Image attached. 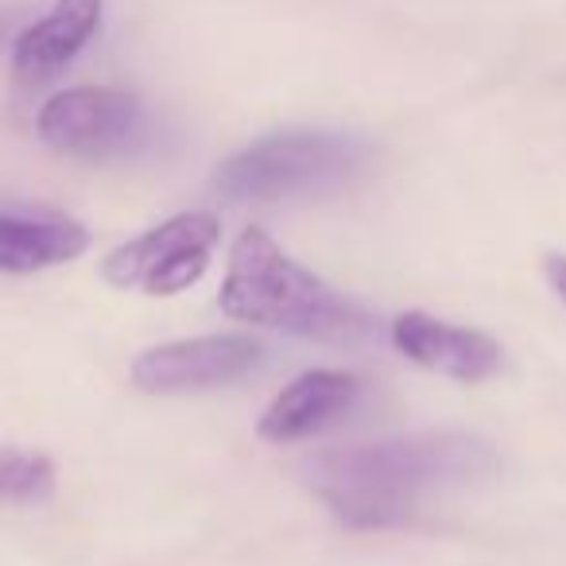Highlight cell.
Instances as JSON below:
<instances>
[{"instance_id": "obj_1", "label": "cell", "mask_w": 566, "mask_h": 566, "mask_svg": "<svg viewBox=\"0 0 566 566\" xmlns=\"http://www.w3.org/2000/svg\"><path fill=\"white\" fill-rule=\"evenodd\" d=\"M496 454L465 431H423L403 439L334 447L307 454L300 473L334 520L357 532L400 527L442 489H462L493 473Z\"/></svg>"}, {"instance_id": "obj_2", "label": "cell", "mask_w": 566, "mask_h": 566, "mask_svg": "<svg viewBox=\"0 0 566 566\" xmlns=\"http://www.w3.org/2000/svg\"><path fill=\"white\" fill-rule=\"evenodd\" d=\"M218 303L237 323L323 346H357L373 334V318L349 295L287 256L264 229H244L233 241Z\"/></svg>"}, {"instance_id": "obj_3", "label": "cell", "mask_w": 566, "mask_h": 566, "mask_svg": "<svg viewBox=\"0 0 566 566\" xmlns=\"http://www.w3.org/2000/svg\"><path fill=\"white\" fill-rule=\"evenodd\" d=\"M369 164V144L342 133H272L229 156L213 175L218 195L233 202H280V198L326 195L346 187Z\"/></svg>"}, {"instance_id": "obj_4", "label": "cell", "mask_w": 566, "mask_h": 566, "mask_svg": "<svg viewBox=\"0 0 566 566\" xmlns=\"http://www.w3.org/2000/svg\"><path fill=\"white\" fill-rule=\"evenodd\" d=\"M221 241V221L206 210L175 213L156 229L133 237L113 249L102 264V275L120 292L179 295L198 283L210 268V256Z\"/></svg>"}, {"instance_id": "obj_5", "label": "cell", "mask_w": 566, "mask_h": 566, "mask_svg": "<svg viewBox=\"0 0 566 566\" xmlns=\"http://www.w3.org/2000/svg\"><path fill=\"white\" fill-rule=\"evenodd\" d=\"M48 148L74 159L128 156L148 140V113L140 97L109 86H74L55 94L35 117Z\"/></svg>"}, {"instance_id": "obj_6", "label": "cell", "mask_w": 566, "mask_h": 566, "mask_svg": "<svg viewBox=\"0 0 566 566\" xmlns=\"http://www.w3.org/2000/svg\"><path fill=\"white\" fill-rule=\"evenodd\" d=\"M264 361L260 342L244 334H206L144 349L133 361V385L151 396H187L226 388Z\"/></svg>"}, {"instance_id": "obj_7", "label": "cell", "mask_w": 566, "mask_h": 566, "mask_svg": "<svg viewBox=\"0 0 566 566\" xmlns=\"http://www.w3.org/2000/svg\"><path fill=\"white\" fill-rule=\"evenodd\" d=\"M105 17V0H55L48 17L20 28L12 43V78L24 90L55 82L86 51Z\"/></svg>"}, {"instance_id": "obj_8", "label": "cell", "mask_w": 566, "mask_h": 566, "mask_svg": "<svg viewBox=\"0 0 566 566\" xmlns=\"http://www.w3.org/2000/svg\"><path fill=\"white\" fill-rule=\"evenodd\" d=\"M392 346L408 361L439 373V377L478 385L501 369V346L470 326L442 323L427 311H408L392 323Z\"/></svg>"}, {"instance_id": "obj_9", "label": "cell", "mask_w": 566, "mask_h": 566, "mask_svg": "<svg viewBox=\"0 0 566 566\" xmlns=\"http://www.w3.org/2000/svg\"><path fill=\"white\" fill-rule=\"evenodd\" d=\"M361 396V380L354 373L342 369H311L295 377L292 385L275 392V400L264 408L256 431L264 442L287 447V442H303L311 434L334 427Z\"/></svg>"}, {"instance_id": "obj_10", "label": "cell", "mask_w": 566, "mask_h": 566, "mask_svg": "<svg viewBox=\"0 0 566 566\" xmlns=\"http://www.w3.org/2000/svg\"><path fill=\"white\" fill-rule=\"evenodd\" d=\"M90 249V229L63 213L0 206V275H28L78 260Z\"/></svg>"}, {"instance_id": "obj_11", "label": "cell", "mask_w": 566, "mask_h": 566, "mask_svg": "<svg viewBox=\"0 0 566 566\" xmlns=\"http://www.w3.org/2000/svg\"><path fill=\"white\" fill-rule=\"evenodd\" d=\"M55 493V462L35 450L4 447L0 442V501L40 504Z\"/></svg>"}, {"instance_id": "obj_12", "label": "cell", "mask_w": 566, "mask_h": 566, "mask_svg": "<svg viewBox=\"0 0 566 566\" xmlns=\"http://www.w3.org/2000/svg\"><path fill=\"white\" fill-rule=\"evenodd\" d=\"M20 35V17L12 9H0V51L12 48Z\"/></svg>"}, {"instance_id": "obj_13", "label": "cell", "mask_w": 566, "mask_h": 566, "mask_svg": "<svg viewBox=\"0 0 566 566\" xmlns=\"http://www.w3.org/2000/svg\"><path fill=\"white\" fill-rule=\"evenodd\" d=\"M547 275H551V283H555L558 300L566 303V256H551L547 260Z\"/></svg>"}]
</instances>
